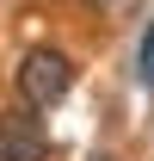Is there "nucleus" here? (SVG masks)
Wrapping results in <instances>:
<instances>
[{
  "mask_svg": "<svg viewBox=\"0 0 154 161\" xmlns=\"http://www.w3.org/2000/svg\"><path fill=\"white\" fill-rule=\"evenodd\" d=\"M68 87H74V62L62 56V50H31V56L19 62V99L25 105L49 112V105L68 99Z\"/></svg>",
  "mask_w": 154,
  "mask_h": 161,
  "instance_id": "f257e3e1",
  "label": "nucleus"
},
{
  "mask_svg": "<svg viewBox=\"0 0 154 161\" xmlns=\"http://www.w3.org/2000/svg\"><path fill=\"white\" fill-rule=\"evenodd\" d=\"M0 161H49V130H43L37 105L0 112Z\"/></svg>",
  "mask_w": 154,
  "mask_h": 161,
  "instance_id": "f03ea898",
  "label": "nucleus"
},
{
  "mask_svg": "<svg viewBox=\"0 0 154 161\" xmlns=\"http://www.w3.org/2000/svg\"><path fill=\"white\" fill-rule=\"evenodd\" d=\"M136 80L154 87V19H148V31H142V43H136Z\"/></svg>",
  "mask_w": 154,
  "mask_h": 161,
  "instance_id": "7ed1b4c3",
  "label": "nucleus"
},
{
  "mask_svg": "<svg viewBox=\"0 0 154 161\" xmlns=\"http://www.w3.org/2000/svg\"><path fill=\"white\" fill-rule=\"evenodd\" d=\"M93 161H111V155H93Z\"/></svg>",
  "mask_w": 154,
  "mask_h": 161,
  "instance_id": "20e7f679",
  "label": "nucleus"
}]
</instances>
